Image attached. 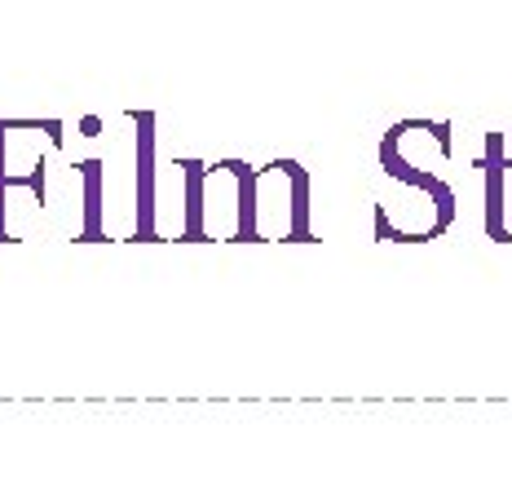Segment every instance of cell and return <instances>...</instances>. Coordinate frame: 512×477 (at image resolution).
<instances>
[{
	"mask_svg": "<svg viewBox=\"0 0 512 477\" xmlns=\"http://www.w3.org/2000/svg\"><path fill=\"white\" fill-rule=\"evenodd\" d=\"M80 177H84V230H80V239H102V164L98 159H84Z\"/></svg>",
	"mask_w": 512,
	"mask_h": 477,
	"instance_id": "obj_3",
	"label": "cell"
},
{
	"mask_svg": "<svg viewBox=\"0 0 512 477\" xmlns=\"http://www.w3.org/2000/svg\"><path fill=\"white\" fill-rule=\"evenodd\" d=\"M142 133H137V208H142V239L155 235L151 208H155V137H151V115H137Z\"/></svg>",
	"mask_w": 512,
	"mask_h": 477,
	"instance_id": "obj_2",
	"label": "cell"
},
{
	"mask_svg": "<svg viewBox=\"0 0 512 477\" xmlns=\"http://www.w3.org/2000/svg\"><path fill=\"white\" fill-rule=\"evenodd\" d=\"M252 239H314L309 235V177L292 159L252 173V199H248V243Z\"/></svg>",
	"mask_w": 512,
	"mask_h": 477,
	"instance_id": "obj_1",
	"label": "cell"
}]
</instances>
